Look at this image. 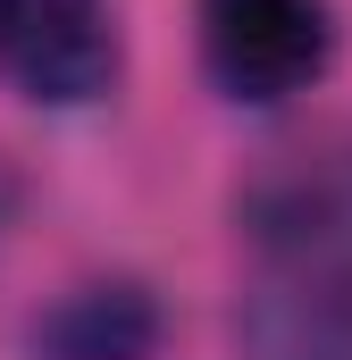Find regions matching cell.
I'll return each instance as SVG.
<instances>
[{"mask_svg": "<svg viewBox=\"0 0 352 360\" xmlns=\"http://www.w3.org/2000/svg\"><path fill=\"white\" fill-rule=\"evenodd\" d=\"M160 335V310L143 285H84L42 319V360H143Z\"/></svg>", "mask_w": 352, "mask_h": 360, "instance_id": "277c9868", "label": "cell"}, {"mask_svg": "<svg viewBox=\"0 0 352 360\" xmlns=\"http://www.w3.org/2000/svg\"><path fill=\"white\" fill-rule=\"evenodd\" d=\"M201 59L235 101H294L336 59L327 0H201Z\"/></svg>", "mask_w": 352, "mask_h": 360, "instance_id": "7a4b0ae2", "label": "cell"}, {"mask_svg": "<svg viewBox=\"0 0 352 360\" xmlns=\"http://www.w3.org/2000/svg\"><path fill=\"white\" fill-rule=\"evenodd\" d=\"M235 344L244 360H352V126L252 176Z\"/></svg>", "mask_w": 352, "mask_h": 360, "instance_id": "6da1fadb", "label": "cell"}, {"mask_svg": "<svg viewBox=\"0 0 352 360\" xmlns=\"http://www.w3.org/2000/svg\"><path fill=\"white\" fill-rule=\"evenodd\" d=\"M0 76L51 109L101 101L118 76V8L109 0H0Z\"/></svg>", "mask_w": 352, "mask_h": 360, "instance_id": "3957f363", "label": "cell"}]
</instances>
